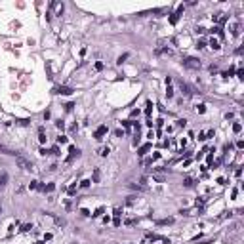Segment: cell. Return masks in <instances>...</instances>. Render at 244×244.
<instances>
[{"mask_svg":"<svg viewBox=\"0 0 244 244\" xmlns=\"http://www.w3.org/2000/svg\"><path fill=\"white\" fill-rule=\"evenodd\" d=\"M6 181H8V174L2 172V174H0V187H4V185H6Z\"/></svg>","mask_w":244,"mask_h":244,"instance_id":"obj_6","label":"cell"},{"mask_svg":"<svg viewBox=\"0 0 244 244\" xmlns=\"http://www.w3.org/2000/svg\"><path fill=\"white\" fill-rule=\"evenodd\" d=\"M233 216V212H223L221 216H219V219H225V217H231Z\"/></svg>","mask_w":244,"mask_h":244,"instance_id":"obj_18","label":"cell"},{"mask_svg":"<svg viewBox=\"0 0 244 244\" xmlns=\"http://www.w3.org/2000/svg\"><path fill=\"white\" fill-rule=\"evenodd\" d=\"M181 90H183V95H185V97H189V95L193 94V92H191V88H189L187 84H183V82H181Z\"/></svg>","mask_w":244,"mask_h":244,"instance_id":"obj_5","label":"cell"},{"mask_svg":"<svg viewBox=\"0 0 244 244\" xmlns=\"http://www.w3.org/2000/svg\"><path fill=\"white\" fill-rule=\"evenodd\" d=\"M183 185H185V187H193V185H194L193 177H187V179H185V181H183Z\"/></svg>","mask_w":244,"mask_h":244,"instance_id":"obj_13","label":"cell"},{"mask_svg":"<svg viewBox=\"0 0 244 244\" xmlns=\"http://www.w3.org/2000/svg\"><path fill=\"white\" fill-rule=\"evenodd\" d=\"M95 69H97V71H101V69H103V63L97 61V63H95Z\"/></svg>","mask_w":244,"mask_h":244,"instance_id":"obj_27","label":"cell"},{"mask_svg":"<svg viewBox=\"0 0 244 244\" xmlns=\"http://www.w3.org/2000/svg\"><path fill=\"white\" fill-rule=\"evenodd\" d=\"M210 46H212L214 50H219V42L216 40V38H212V40H210Z\"/></svg>","mask_w":244,"mask_h":244,"instance_id":"obj_12","label":"cell"},{"mask_svg":"<svg viewBox=\"0 0 244 244\" xmlns=\"http://www.w3.org/2000/svg\"><path fill=\"white\" fill-rule=\"evenodd\" d=\"M15 164H17L21 170H32V162H31L29 158H25L23 154H17V157H15Z\"/></svg>","mask_w":244,"mask_h":244,"instance_id":"obj_2","label":"cell"},{"mask_svg":"<svg viewBox=\"0 0 244 244\" xmlns=\"http://www.w3.org/2000/svg\"><path fill=\"white\" fill-rule=\"evenodd\" d=\"M237 76L242 80V78H244V71H242V69H238V71H237Z\"/></svg>","mask_w":244,"mask_h":244,"instance_id":"obj_20","label":"cell"},{"mask_svg":"<svg viewBox=\"0 0 244 244\" xmlns=\"http://www.w3.org/2000/svg\"><path fill=\"white\" fill-rule=\"evenodd\" d=\"M53 189H55V185H53V183H50V185H48V187H46V191H48V193H52Z\"/></svg>","mask_w":244,"mask_h":244,"instance_id":"obj_24","label":"cell"},{"mask_svg":"<svg viewBox=\"0 0 244 244\" xmlns=\"http://www.w3.org/2000/svg\"><path fill=\"white\" fill-rule=\"evenodd\" d=\"M204 111H206V107H204V105H198L197 107V113H204Z\"/></svg>","mask_w":244,"mask_h":244,"instance_id":"obj_23","label":"cell"},{"mask_svg":"<svg viewBox=\"0 0 244 244\" xmlns=\"http://www.w3.org/2000/svg\"><path fill=\"white\" fill-rule=\"evenodd\" d=\"M31 229H32V225H23V227H21V231H23V233H27V231H31Z\"/></svg>","mask_w":244,"mask_h":244,"instance_id":"obj_21","label":"cell"},{"mask_svg":"<svg viewBox=\"0 0 244 244\" xmlns=\"http://www.w3.org/2000/svg\"><path fill=\"white\" fill-rule=\"evenodd\" d=\"M107 132H109V128H107V126L103 124V126H99V128H97V130H95V134H94V137H95V139H101V137H103V135L107 134Z\"/></svg>","mask_w":244,"mask_h":244,"instance_id":"obj_3","label":"cell"},{"mask_svg":"<svg viewBox=\"0 0 244 244\" xmlns=\"http://www.w3.org/2000/svg\"><path fill=\"white\" fill-rule=\"evenodd\" d=\"M151 107H153V105H151V101H149V103H147V109H145V113H147V115H151Z\"/></svg>","mask_w":244,"mask_h":244,"instance_id":"obj_32","label":"cell"},{"mask_svg":"<svg viewBox=\"0 0 244 244\" xmlns=\"http://www.w3.org/2000/svg\"><path fill=\"white\" fill-rule=\"evenodd\" d=\"M204 46H206V42H204V40H198V44H197L198 50H200V48H204Z\"/></svg>","mask_w":244,"mask_h":244,"instance_id":"obj_25","label":"cell"},{"mask_svg":"<svg viewBox=\"0 0 244 244\" xmlns=\"http://www.w3.org/2000/svg\"><path fill=\"white\" fill-rule=\"evenodd\" d=\"M38 139H40V143L46 141V134H44V128H38Z\"/></svg>","mask_w":244,"mask_h":244,"instance_id":"obj_8","label":"cell"},{"mask_svg":"<svg viewBox=\"0 0 244 244\" xmlns=\"http://www.w3.org/2000/svg\"><path fill=\"white\" fill-rule=\"evenodd\" d=\"M240 130H242V126L238 124V122H235V124H233V132H235V134H238Z\"/></svg>","mask_w":244,"mask_h":244,"instance_id":"obj_14","label":"cell"},{"mask_svg":"<svg viewBox=\"0 0 244 244\" xmlns=\"http://www.w3.org/2000/svg\"><path fill=\"white\" fill-rule=\"evenodd\" d=\"M55 94H63V95H69V94H72V88H67V86H59V88H55Z\"/></svg>","mask_w":244,"mask_h":244,"instance_id":"obj_4","label":"cell"},{"mask_svg":"<svg viewBox=\"0 0 244 244\" xmlns=\"http://www.w3.org/2000/svg\"><path fill=\"white\" fill-rule=\"evenodd\" d=\"M90 185H92V181H90V179H84V181L80 183V187H84V189H88V187H90Z\"/></svg>","mask_w":244,"mask_h":244,"instance_id":"obj_15","label":"cell"},{"mask_svg":"<svg viewBox=\"0 0 244 244\" xmlns=\"http://www.w3.org/2000/svg\"><path fill=\"white\" fill-rule=\"evenodd\" d=\"M97 153H99L101 157H107V154H109V147H99V151H97Z\"/></svg>","mask_w":244,"mask_h":244,"instance_id":"obj_11","label":"cell"},{"mask_svg":"<svg viewBox=\"0 0 244 244\" xmlns=\"http://www.w3.org/2000/svg\"><path fill=\"white\" fill-rule=\"evenodd\" d=\"M55 126H57V128H59V130H63V128H65V124H63L61 120H59V122H55Z\"/></svg>","mask_w":244,"mask_h":244,"instance_id":"obj_29","label":"cell"},{"mask_svg":"<svg viewBox=\"0 0 244 244\" xmlns=\"http://www.w3.org/2000/svg\"><path fill=\"white\" fill-rule=\"evenodd\" d=\"M53 221H55V225H59V227H65L67 225L65 219H61V217H53Z\"/></svg>","mask_w":244,"mask_h":244,"instance_id":"obj_10","label":"cell"},{"mask_svg":"<svg viewBox=\"0 0 244 244\" xmlns=\"http://www.w3.org/2000/svg\"><path fill=\"white\" fill-rule=\"evenodd\" d=\"M126 57H128V53H124V55H120V57H118V61H116V63H122V61L126 59Z\"/></svg>","mask_w":244,"mask_h":244,"instance_id":"obj_31","label":"cell"},{"mask_svg":"<svg viewBox=\"0 0 244 244\" xmlns=\"http://www.w3.org/2000/svg\"><path fill=\"white\" fill-rule=\"evenodd\" d=\"M157 52H158V53H164V55H172V53H174L172 50H170V48H158Z\"/></svg>","mask_w":244,"mask_h":244,"instance_id":"obj_7","label":"cell"},{"mask_svg":"<svg viewBox=\"0 0 244 244\" xmlns=\"http://www.w3.org/2000/svg\"><path fill=\"white\" fill-rule=\"evenodd\" d=\"M149 147H151V145H143V147L139 149V154H145V153L149 151Z\"/></svg>","mask_w":244,"mask_h":244,"instance_id":"obj_17","label":"cell"},{"mask_svg":"<svg viewBox=\"0 0 244 244\" xmlns=\"http://www.w3.org/2000/svg\"><path fill=\"white\" fill-rule=\"evenodd\" d=\"M134 202H135V197H128V200H126V204H130V206H132Z\"/></svg>","mask_w":244,"mask_h":244,"instance_id":"obj_22","label":"cell"},{"mask_svg":"<svg viewBox=\"0 0 244 244\" xmlns=\"http://www.w3.org/2000/svg\"><path fill=\"white\" fill-rule=\"evenodd\" d=\"M181 63H183V67H187V69H193V71H198V69L202 67V63L198 61L197 57H185Z\"/></svg>","mask_w":244,"mask_h":244,"instance_id":"obj_1","label":"cell"},{"mask_svg":"<svg viewBox=\"0 0 244 244\" xmlns=\"http://www.w3.org/2000/svg\"><path fill=\"white\" fill-rule=\"evenodd\" d=\"M101 214H103V206H99V208L95 210V214H92V216H94V217H97V216H101Z\"/></svg>","mask_w":244,"mask_h":244,"instance_id":"obj_16","label":"cell"},{"mask_svg":"<svg viewBox=\"0 0 244 244\" xmlns=\"http://www.w3.org/2000/svg\"><path fill=\"white\" fill-rule=\"evenodd\" d=\"M57 141H59V143H67V137H65V135H59V137H57Z\"/></svg>","mask_w":244,"mask_h":244,"instance_id":"obj_26","label":"cell"},{"mask_svg":"<svg viewBox=\"0 0 244 244\" xmlns=\"http://www.w3.org/2000/svg\"><path fill=\"white\" fill-rule=\"evenodd\" d=\"M94 181H95V183L99 181V170H95V172H94Z\"/></svg>","mask_w":244,"mask_h":244,"instance_id":"obj_19","label":"cell"},{"mask_svg":"<svg viewBox=\"0 0 244 244\" xmlns=\"http://www.w3.org/2000/svg\"><path fill=\"white\" fill-rule=\"evenodd\" d=\"M50 153H52V154H59V147H53Z\"/></svg>","mask_w":244,"mask_h":244,"instance_id":"obj_30","label":"cell"},{"mask_svg":"<svg viewBox=\"0 0 244 244\" xmlns=\"http://www.w3.org/2000/svg\"><path fill=\"white\" fill-rule=\"evenodd\" d=\"M170 223H174V217H166V219H160L158 225H170Z\"/></svg>","mask_w":244,"mask_h":244,"instance_id":"obj_9","label":"cell"},{"mask_svg":"<svg viewBox=\"0 0 244 244\" xmlns=\"http://www.w3.org/2000/svg\"><path fill=\"white\" fill-rule=\"evenodd\" d=\"M80 212H82V216H86V217H88V216H92V214H90V212H88V210H86V208H82V210H80Z\"/></svg>","mask_w":244,"mask_h":244,"instance_id":"obj_28","label":"cell"}]
</instances>
